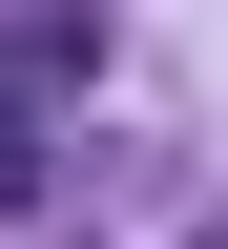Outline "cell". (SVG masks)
<instances>
[{"instance_id": "obj_1", "label": "cell", "mask_w": 228, "mask_h": 249, "mask_svg": "<svg viewBox=\"0 0 228 249\" xmlns=\"http://www.w3.org/2000/svg\"><path fill=\"white\" fill-rule=\"evenodd\" d=\"M62 83H104V0H42L21 21V104H62Z\"/></svg>"}, {"instance_id": "obj_2", "label": "cell", "mask_w": 228, "mask_h": 249, "mask_svg": "<svg viewBox=\"0 0 228 249\" xmlns=\"http://www.w3.org/2000/svg\"><path fill=\"white\" fill-rule=\"evenodd\" d=\"M21 208H42V124L0 104V229H21Z\"/></svg>"}, {"instance_id": "obj_3", "label": "cell", "mask_w": 228, "mask_h": 249, "mask_svg": "<svg viewBox=\"0 0 228 249\" xmlns=\"http://www.w3.org/2000/svg\"><path fill=\"white\" fill-rule=\"evenodd\" d=\"M208 249H228V229H208Z\"/></svg>"}]
</instances>
